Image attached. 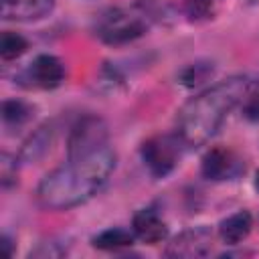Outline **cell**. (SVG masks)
Listing matches in <instances>:
<instances>
[{
	"label": "cell",
	"mask_w": 259,
	"mask_h": 259,
	"mask_svg": "<svg viewBox=\"0 0 259 259\" xmlns=\"http://www.w3.org/2000/svg\"><path fill=\"white\" fill-rule=\"evenodd\" d=\"M115 168V152L103 146L91 154L69 158L49 172L36 186V198L45 208L67 210L93 198Z\"/></svg>",
	"instance_id": "6da1fadb"
},
{
	"label": "cell",
	"mask_w": 259,
	"mask_h": 259,
	"mask_svg": "<svg viewBox=\"0 0 259 259\" xmlns=\"http://www.w3.org/2000/svg\"><path fill=\"white\" fill-rule=\"evenodd\" d=\"M247 91V77H229L186 101L176 117V134L182 144L188 148L206 144L221 130L237 103L245 99Z\"/></svg>",
	"instance_id": "7a4b0ae2"
},
{
	"label": "cell",
	"mask_w": 259,
	"mask_h": 259,
	"mask_svg": "<svg viewBox=\"0 0 259 259\" xmlns=\"http://www.w3.org/2000/svg\"><path fill=\"white\" fill-rule=\"evenodd\" d=\"M148 28L146 10L109 8L99 14L95 22V34L107 45H123L142 36Z\"/></svg>",
	"instance_id": "3957f363"
},
{
	"label": "cell",
	"mask_w": 259,
	"mask_h": 259,
	"mask_svg": "<svg viewBox=\"0 0 259 259\" xmlns=\"http://www.w3.org/2000/svg\"><path fill=\"white\" fill-rule=\"evenodd\" d=\"M182 140L178 134H156L142 144V160L154 178L168 176L180 162Z\"/></svg>",
	"instance_id": "277c9868"
},
{
	"label": "cell",
	"mask_w": 259,
	"mask_h": 259,
	"mask_svg": "<svg viewBox=\"0 0 259 259\" xmlns=\"http://www.w3.org/2000/svg\"><path fill=\"white\" fill-rule=\"evenodd\" d=\"M103 146H107V125L103 123V119L95 115H85L71 130L67 152H69V158H77V156L91 154Z\"/></svg>",
	"instance_id": "5b68a950"
},
{
	"label": "cell",
	"mask_w": 259,
	"mask_h": 259,
	"mask_svg": "<svg viewBox=\"0 0 259 259\" xmlns=\"http://www.w3.org/2000/svg\"><path fill=\"white\" fill-rule=\"evenodd\" d=\"M243 172H245V162L231 148H225V146L210 148L202 158V174L212 182L235 180Z\"/></svg>",
	"instance_id": "8992f818"
},
{
	"label": "cell",
	"mask_w": 259,
	"mask_h": 259,
	"mask_svg": "<svg viewBox=\"0 0 259 259\" xmlns=\"http://www.w3.org/2000/svg\"><path fill=\"white\" fill-rule=\"evenodd\" d=\"M212 247V233L206 227H194L186 229L180 235L172 239L166 247L168 257H182V259H194V257H206Z\"/></svg>",
	"instance_id": "52a82bcc"
},
{
	"label": "cell",
	"mask_w": 259,
	"mask_h": 259,
	"mask_svg": "<svg viewBox=\"0 0 259 259\" xmlns=\"http://www.w3.org/2000/svg\"><path fill=\"white\" fill-rule=\"evenodd\" d=\"M26 81L28 87H38V89H55L63 83L65 79V67L61 59L55 55H38L26 69Z\"/></svg>",
	"instance_id": "ba28073f"
},
{
	"label": "cell",
	"mask_w": 259,
	"mask_h": 259,
	"mask_svg": "<svg viewBox=\"0 0 259 259\" xmlns=\"http://www.w3.org/2000/svg\"><path fill=\"white\" fill-rule=\"evenodd\" d=\"M132 229H134V235L148 243V245H156L160 241L166 239L168 235V227L166 223L162 221L160 212L156 208H142L134 214V221H132Z\"/></svg>",
	"instance_id": "9c48e42d"
},
{
	"label": "cell",
	"mask_w": 259,
	"mask_h": 259,
	"mask_svg": "<svg viewBox=\"0 0 259 259\" xmlns=\"http://www.w3.org/2000/svg\"><path fill=\"white\" fill-rule=\"evenodd\" d=\"M55 6V0H2V16L6 20H38L47 16Z\"/></svg>",
	"instance_id": "30bf717a"
},
{
	"label": "cell",
	"mask_w": 259,
	"mask_h": 259,
	"mask_svg": "<svg viewBox=\"0 0 259 259\" xmlns=\"http://www.w3.org/2000/svg\"><path fill=\"white\" fill-rule=\"evenodd\" d=\"M253 227V217L249 210H237L233 214H229L227 219L221 221L219 225V237L227 243V245H237L243 239H247V235L251 233Z\"/></svg>",
	"instance_id": "8fae6325"
},
{
	"label": "cell",
	"mask_w": 259,
	"mask_h": 259,
	"mask_svg": "<svg viewBox=\"0 0 259 259\" xmlns=\"http://www.w3.org/2000/svg\"><path fill=\"white\" fill-rule=\"evenodd\" d=\"M51 144H53V127L51 125L38 127L24 142V146L20 150V160L22 162H36V160H40L51 150Z\"/></svg>",
	"instance_id": "7c38bea8"
},
{
	"label": "cell",
	"mask_w": 259,
	"mask_h": 259,
	"mask_svg": "<svg viewBox=\"0 0 259 259\" xmlns=\"http://www.w3.org/2000/svg\"><path fill=\"white\" fill-rule=\"evenodd\" d=\"M134 233L125 231V229H119V227H113V229H107V231H101L99 235H95L91 239V245L95 249H103V251H115V249H121V247H130L134 243Z\"/></svg>",
	"instance_id": "4fadbf2b"
},
{
	"label": "cell",
	"mask_w": 259,
	"mask_h": 259,
	"mask_svg": "<svg viewBox=\"0 0 259 259\" xmlns=\"http://www.w3.org/2000/svg\"><path fill=\"white\" fill-rule=\"evenodd\" d=\"M32 107L20 99H8L2 103V121L4 125H22L30 119Z\"/></svg>",
	"instance_id": "5bb4252c"
},
{
	"label": "cell",
	"mask_w": 259,
	"mask_h": 259,
	"mask_svg": "<svg viewBox=\"0 0 259 259\" xmlns=\"http://www.w3.org/2000/svg\"><path fill=\"white\" fill-rule=\"evenodd\" d=\"M28 49V40L12 30H4L2 38H0V57L4 61H14L18 57H22Z\"/></svg>",
	"instance_id": "9a60e30c"
},
{
	"label": "cell",
	"mask_w": 259,
	"mask_h": 259,
	"mask_svg": "<svg viewBox=\"0 0 259 259\" xmlns=\"http://www.w3.org/2000/svg\"><path fill=\"white\" fill-rule=\"evenodd\" d=\"M210 75H212V63H192L180 73V81L186 87H194L206 81Z\"/></svg>",
	"instance_id": "2e32d148"
},
{
	"label": "cell",
	"mask_w": 259,
	"mask_h": 259,
	"mask_svg": "<svg viewBox=\"0 0 259 259\" xmlns=\"http://www.w3.org/2000/svg\"><path fill=\"white\" fill-rule=\"evenodd\" d=\"M180 4L190 20H204L212 16L217 0H180Z\"/></svg>",
	"instance_id": "e0dca14e"
},
{
	"label": "cell",
	"mask_w": 259,
	"mask_h": 259,
	"mask_svg": "<svg viewBox=\"0 0 259 259\" xmlns=\"http://www.w3.org/2000/svg\"><path fill=\"white\" fill-rule=\"evenodd\" d=\"M243 101V115L249 121H259V85L253 91H247Z\"/></svg>",
	"instance_id": "ac0fdd59"
},
{
	"label": "cell",
	"mask_w": 259,
	"mask_h": 259,
	"mask_svg": "<svg viewBox=\"0 0 259 259\" xmlns=\"http://www.w3.org/2000/svg\"><path fill=\"white\" fill-rule=\"evenodd\" d=\"M2 247L6 249V253H8V255H12V249H10V239H8L6 235L2 237Z\"/></svg>",
	"instance_id": "d6986e66"
},
{
	"label": "cell",
	"mask_w": 259,
	"mask_h": 259,
	"mask_svg": "<svg viewBox=\"0 0 259 259\" xmlns=\"http://www.w3.org/2000/svg\"><path fill=\"white\" fill-rule=\"evenodd\" d=\"M255 188L259 190V172H257V176H255Z\"/></svg>",
	"instance_id": "ffe728a7"
}]
</instances>
